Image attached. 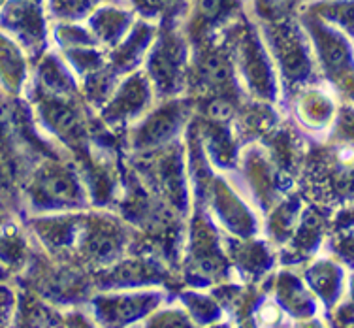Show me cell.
<instances>
[{"instance_id":"obj_1","label":"cell","mask_w":354,"mask_h":328,"mask_svg":"<svg viewBox=\"0 0 354 328\" xmlns=\"http://www.w3.org/2000/svg\"><path fill=\"white\" fill-rule=\"evenodd\" d=\"M202 75H204V80H207V83L223 85V83H226L230 80V64H228V61H225L223 57H218V55H209V57L202 62Z\"/></svg>"},{"instance_id":"obj_3","label":"cell","mask_w":354,"mask_h":328,"mask_svg":"<svg viewBox=\"0 0 354 328\" xmlns=\"http://www.w3.org/2000/svg\"><path fill=\"white\" fill-rule=\"evenodd\" d=\"M207 111H209V116H212L213 119L223 121V119L232 116V106L228 102H225V100H215V102H212V106H209Z\"/></svg>"},{"instance_id":"obj_4","label":"cell","mask_w":354,"mask_h":328,"mask_svg":"<svg viewBox=\"0 0 354 328\" xmlns=\"http://www.w3.org/2000/svg\"><path fill=\"white\" fill-rule=\"evenodd\" d=\"M218 10H221V0H200V12H202L205 17L217 15Z\"/></svg>"},{"instance_id":"obj_2","label":"cell","mask_w":354,"mask_h":328,"mask_svg":"<svg viewBox=\"0 0 354 328\" xmlns=\"http://www.w3.org/2000/svg\"><path fill=\"white\" fill-rule=\"evenodd\" d=\"M41 191L51 200H72L77 192V187L72 183V179L64 176H53V178L44 179Z\"/></svg>"}]
</instances>
